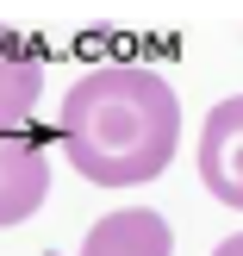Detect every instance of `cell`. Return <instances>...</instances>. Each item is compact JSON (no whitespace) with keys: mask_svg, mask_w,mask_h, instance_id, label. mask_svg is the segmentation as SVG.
Masks as SVG:
<instances>
[{"mask_svg":"<svg viewBox=\"0 0 243 256\" xmlns=\"http://www.w3.org/2000/svg\"><path fill=\"white\" fill-rule=\"evenodd\" d=\"M175 138H181V100L144 62L87 69L62 94V156L100 188L156 182L175 162Z\"/></svg>","mask_w":243,"mask_h":256,"instance_id":"6da1fadb","label":"cell"},{"mask_svg":"<svg viewBox=\"0 0 243 256\" xmlns=\"http://www.w3.org/2000/svg\"><path fill=\"white\" fill-rule=\"evenodd\" d=\"M200 182L243 212V94L206 112V132H200Z\"/></svg>","mask_w":243,"mask_h":256,"instance_id":"7a4b0ae2","label":"cell"},{"mask_svg":"<svg viewBox=\"0 0 243 256\" xmlns=\"http://www.w3.org/2000/svg\"><path fill=\"white\" fill-rule=\"evenodd\" d=\"M50 194V150L44 138H0V225H19Z\"/></svg>","mask_w":243,"mask_h":256,"instance_id":"3957f363","label":"cell"},{"mask_svg":"<svg viewBox=\"0 0 243 256\" xmlns=\"http://www.w3.org/2000/svg\"><path fill=\"white\" fill-rule=\"evenodd\" d=\"M81 256H175V232H169V219L150 212V206H119V212H106V219L87 232Z\"/></svg>","mask_w":243,"mask_h":256,"instance_id":"277c9868","label":"cell"},{"mask_svg":"<svg viewBox=\"0 0 243 256\" xmlns=\"http://www.w3.org/2000/svg\"><path fill=\"white\" fill-rule=\"evenodd\" d=\"M44 100V56L0 38V138H25Z\"/></svg>","mask_w":243,"mask_h":256,"instance_id":"5b68a950","label":"cell"},{"mask_svg":"<svg viewBox=\"0 0 243 256\" xmlns=\"http://www.w3.org/2000/svg\"><path fill=\"white\" fill-rule=\"evenodd\" d=\"M212 256H243V232H231V238H219V250Z\"/></svg>","mask_w":243,"mask_h":256,"instance_id":"8992f818","label":"cell"}]
</instances>
